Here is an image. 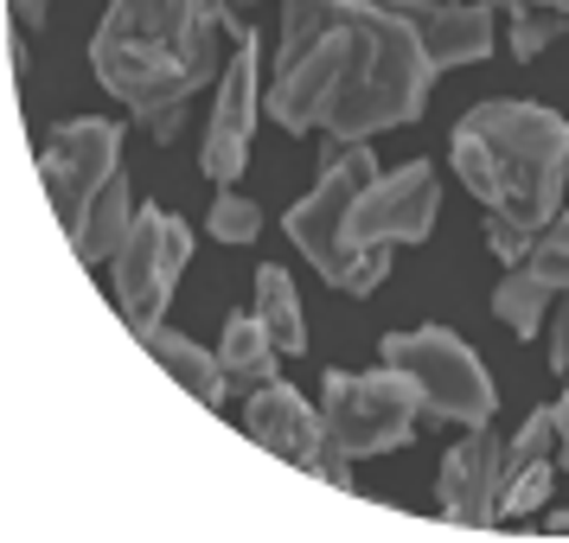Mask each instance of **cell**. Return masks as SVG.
Returning a JSON list of instances; mask_svg holds the SVG:
<instances>
[{"label": "cell", "mask_w": 569, "mask_h": 543, "mask_svg": "<svg viewBox=\"0 0 569 543\" xmlns=\"http://www.w3.org/2000/svg\"><path fill=\"white\" fill-rule=\"evenodd\" d=\"M436 64L385 0H282L269 115L288 134L371 141L429 109Z\"/></svg>", "instance_id": "cell-1"}, {"label": "cell", "mask_w": 569, "mask_h": 543, "mask_svg": "<svg viewBox=\"0 0 569 543\" xmlns=\"http://www.w3.org/2000/svg\"><path fill=\"white\" fill-rule=\"evenodd\" d=\"M224 0H109L90 39V71L154 141H173L192 97L218 71Z\"/></svg>", "instance_id": "cell-2"}, {"label": "cell", "mask_w": 569, "mask_h": 543, "mask_svg": "<svg viewBox=\"0 0 569 543\" xmlns=\"http://www.w3.org/2000/svg\"><path fill=\"white\" fill-rule=\"evenodd\" d=\"M455 173L487 205V218H506L518 231H543L563 211L569 122L543 103L492 97L455 122Z\"/></svg>", "instance_id": "cell-3"}, {"label": "cell", "mask_w": 569, "mask_h": 543, "mask_svg": "<svg viewBox=\"0 0 569 543\" xmlns=\"http://www.w3.org/2000/svg\"><path fill=\"white\" fill-rule=\"evenodd\" d=\"M441 185L429 160L378 173L346 211V294H371L390 275V243H422L436 231Z\"/></svg>", "instance_id": "cell-4"}, {"label": "cell", "mask_w": 569, "mask_h": 543, "mask_svg": "<svg viewBox=\"0 0 569 543\" xmlns=\"http://www.w3.org/2000/svg\"><path fill=\"white\" fill-rule=\"evenodd\" d=\"M385 364L403 371L422 396V415L429 422H455V429H487L499 396H492V378L480 352L461 345L448 326H416V333H390L385 345Z\"/></svg>", "instance_id": "cell-5"}, {"label": "cell", "mask_w": 569, "mask_h": 543, "mask_svg": "<svg viewBox=\"0 0 569 543\" xmlns=\"http://www.w3.org/2000/svg\"><path fill=\"white\" fill-rule=\"evenodd\" d=\"M416 410L422 396L403 371H327V390H320V415H327V435L365 461V454H390L416 435Z\"/></svg>", "instance_id": "cell-6"}, {"label": "cell", "mask_w": 569, "mask_h": 543, "mask_svg": "<svg viewBox=\"0 0 569 543\" xmlns=\"http://www.w3.org/2000/svg\"><path fill=\"white\" fill-rule=\"evenodd\" d=\"M371 180H378V154L365 141H320V185H313L301 205H288L295 250L333 288H346V211H352V199Z\"/></svg>", "instance_id": "cell-7"}, {"label": "cell", "mask_w": 569, "mask_h": 543, "mask_svg": "<svg viewBox=\"0 0 569 543\" xmlns=\"http://www.w3.org/2000/svg\"><path fill=\"white\" fill-rule=\"evenodd\" d=\"M186 257H192V231L167 211H134V231L116 257V301H122V320L129 333L141 326H160V313L173 301V282H180Z\"/></svg>", "instance_id": "cell-8"}, {"label": "cell", "mask_w": 569, "mask_h": 543, "mask_svg": "<svg viewBox=\"0 0 569 543\" xmlns=\"http://www.w3.org/2000/svg\"><path fill=\"white\" fill-rule=\"evenodd\" d=\"M116 173H122V129L103 122V115H78V122H64L39 148V180H46V199H52L64 237L78 231V218L90 211V199Z\"/></svg>", "instance_id": "cell-9"}, {"label": "cell", "mask_w": 569, "mask_h": 543, "mask_svg": "<svg viewBox=\"0 0 569 543\" xmlns=\"http://www.w3.org/2000/svg\"><path fill=\"white\" fill-rule=\"evenodd\" d=\"M250 129H257V39L231 52V64H224V83H218V103H211L206 154H199V167H206L211 185H231L237 173H243Z\"/></svg>", "instance_id": "cell-10"}, {"label": "cell", "mask_w": 569, "mask_h": 543, "mask_svg": "<svg viewBox=\"0 0 569 543\" xmlns=\"http://www.w3.org/2000/svg\"><path fill=\"white\" fill-rule=\"evenodd\" d=\"M390 13L422 39V52L436 71H455V64H480L492 52V7L487 0H385Z\"/></svg>", "instance_id": "cell-11"}, {"label": "cell", "mask_w": 569, "mask_h": 543, "mask_svg": "<svg viewBox=\"0 0 569 543\" xmlns=\"http://www.w3.org/2000/svg\"><path fill=\"white\" fill-rule=\"evenodd\" d=\"M499 480H506V441L492 429H467V441H455L448 461H441V480H436L441 512L455 524L487 531L499 517Z\"/></svg>", "instance_id": "cell-12"}, {"label": "cell", "mask_w": 569, "mask_h": 543, "mask_svg": "<svg viewBox=\"0 0 569 543\" xmlns=\"http://www.w3.org/2000/svg\"><path fill=\"white\" fill-rule=\"evenodd\" d=\"M243 429H250V441H262L269 454H282V461L295 466H308L320 448H327V415L313 410L301 390H288V384H257L250 390V403H243Z\"/></svg>", "instance_id": "cell-13"}, {"label": "cell", "mask_w": 569, "mask_h": 543, "mask_svg": "<svg viewBox=\"0 0 569 543\" xmlns=\"http://www.w3.org/2000/svg\"><path fill=\"white\" fill-rule=\"evenodd\" d=\"M141 352L173 378V384L192 396V403H206V410H224V396H231V378H224V364L211 359V352H199L192 339H180V333H167V326H141Z\"/></svg>", "instance_id": "cell-14"}, {"label": "cell", "mask_w": 569, "mask_h": 543, "mask_svg": "<svg viewBox=\"0 0 569 543\" xmlns=\"http://www.w3.org/2000/svg\"><path fill=\"white\" fill-rule=\"evenodd\" d=\"M134 192H129V180L116 173V180L90 199V211L78 218V231H71V250H78V262L83 269H103V262H116L122 257V243H129V231H134Z\"/></svg>", "instance_id": "cell-15"}, {"label": "cell", "mask_w": 569, "mask_h": 543, "mask_svg": "<svg viewBox=\"0 0 569 543\" xmlns=\"http://www.w3.org/2000/svg\"><path fill=\"white\" fill-rule=\"evenodd\" d=\"M218 364H224V378L243 390H257L276 378V364H282V345L269 339L262 326V313H231L224 320V339H218Z\"/></svg>", "instance_id": "cell-16"}, {"label": "cell", "mask_w": 569, "mask_h": 543, "mask_svg": "<svg viewBox=\"0 0 569 543\" xmlns=\"http://www.w3.org/2000/svg\"><path fill=\"white\" fill-rule=\"evenodd\" d=\"M257 313L269 339L282 345V359H301L308 352V320H301V294L288 282L282 269H257Z\"/></svg>", "instance_id": "cell-17"}, {"label": "cell", "mask_w": 569, "mask_h": 543, "mask_svg": "<svg viewBox=\"0 0 569 543\" xmlns=\"http://www.w3.org/2000/svg\"><path fill=\"white\" fill-rule=\"evenodd\" d=\"M550 294H557V288L538 282V275L518 262L512 275L499 282V294H492V313H499V326H512L518 339H531L538 333V320H543V308H550Z\"/></svg>", "instance_id": "cell-18"}, {"label": "cell", "mask_w": 569, "mask_h": 543, "mask_svg": "<svg viewBox=\"0 0 569 543\" xmlns=\"http://www.w3.org/2000/svg\"><path fill=\"white\" fill-rule=\"evenodd\" d=\"M525 269H531L538 282H550L557 294H569V211H557V218L538 231L531 257H525Z\"/></svg>", "instance_id": "cell-19"}, {"label": "cell", "mask_w": 569, "mask_h": 543, "mask_svg": "<svg viewBox=\"0 0 569 543\" xmlns=\"http://www.w3.org/2000/svg\"><path fill=\"white\" fill-rule=\"evenodd\" d=\"M506 13H512V58L518 64H531L569 27V13H543V7H525V0H506Z\"/></svg>", "instance_id": "cell-20"}, {"label": "cell", "mask_w": 569, "mask_h": 543, "mask_svg": "<svg viewBox=\"0 0 569 543\" xmlns=\"http://www.w3.org/2000/svg\"><path fill=\"white\" fill-rule=\"evenodd\" d=\"M550 448H557V410H531L525 415V429L506 441V480H512L518 466L550 461ZM506 480H499V486H506Z\"/></svg>", "instance_id": "cell-21"}, {"label": "cell", "mask_w": 569, "mask_h": 543, "mask_svg": "<svg viewBox=\"0 0 569 543\" xmlns=\"http://www.w3.org/2000/svg\"><path fill=\"white\" fill-rule=\"evenodd\" d=\"M206 224H211L218 243H257V237H262V205H257V199H243V192H224V199L211 205Z\"/></svg>", "instance_id": "cell-22"}, {"label": "cell", "mask_w": 569, "mask_h": 543, "mask_svg": "<svg viewBox=\"0 0 569 543\" xmlns=\"http://www.w3.org/2000/svg\"><path fill=\"white\" fill-rule=\"evenodd\" d=\"M543 499H550V461H531V466H518L512 480L499 486V512L525 517V512H538Z\"/></svg>", "instance_id": "cell-23"}, {"label": "cell", "mask_w": 569, "mask_h": 543, "mask_svg": "<svg viewBox=\"0 0 569 543\" xmlns=\"http://www.w3.org/2000/svg\"><path fill=\"white\" fill-rule=\"evenodd\" d=\"M487 243H492V257L506 262V269H518V262L531 257L538 231H518V224H506V218H487Z\"/></svg>", "instance_id": "cell-24"}, {"label": "cell", "mask_w": 569, "mask_h": 543, "mask_svg": "<svg viewBox=\"0 0 569 543\" xmlns=\"http://www.w3.org/2000/svg\"><path fill=\"white\" fill-rule=\"evenodd\" d=\"M550 371L569 378V301L557 308V333H550Z\"/></svg>", "instance_id": "cell-25"}, {"label": "cell", "mask_w": 569, "mask_h": 543, "mask_svg": "<svg viewBox=\"0 0 569 543\" xmlns=\"http://www.w3.org/2000/svg\"><path fill=\"white\" fill-rule=\"evenodd\" d=\"M13 20H20V27H39V20H46V0H13Z\"/></svg>", "instance_id": "cell-26"}, {"label": "cell", "mask_w": 569, "mask_h": 543, "mask_svg": "<svg viewBox=\"0 0 569 543\" xmlns=\"http://www.w3.org/2000/svg\"><path fill=\"white\" fill-rule=\"evenodd\" d=\"M550 410H557V448H563V461H569V396L563 403H550Z\"/></svg>", "instance_id": "cell-27"}, {"label": "cell", "mask_w": 569, "mask_h": 543, "mask_svg": "<svg viewBox=\"0 0 569 543\" xmlns=\"http://www.w3.org/2000/svg\"><path fill=\"white\" fill-rule=\"evenodd\" d=\"M543 531H550V537H569V512H550L543 517Z\"/></svg>", "instance_id": "cell-28"}, {"label": "cell", "mask_w": 569, "mask_h": 543, "mask_svg": "<svg viewBox=\"0 0 569 543\" xmlns=\"http://www.w3.org/2000/svg\"><path fill=\"white\" fill-rule=\"evenodd\" d=\"M525 7H543V13H569V0H525Z\"/></svg>", "instance_id": "cell-29"}]
</instances>
